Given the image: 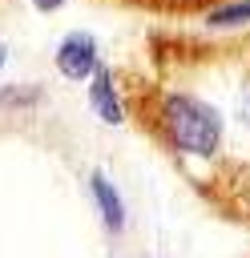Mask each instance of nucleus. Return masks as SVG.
Instances as JSON below:
<instances>
[{
	"mask_svg": "<svg viewBox=\"0 0 250 258\" xmlns=\"http://www.w3.org/2000/svg\"><path fill=\"white\" fill-rule=\"evenodd\" d=\"M28 4H32L36 12H44V16H48V12H60V8H69L73 0H28Z\"/></svg>",
	"mask_w": 250,
	"mask_h": 258,
	"instance_id": "obj_8",
	"label": "nucleus"
},
{
	"mask_svg": "<svg viewBox=\"0 0 250 258\" xmlns=\"http://www.w3.org/2000/svg\"><path fill=\"white\" fill-rule=\"evenodd\" d=\"M234 117H238V125L242 129H250V73L238 81V89H234Z\"/></svg>",
	"mask_w": 250,
	"mask_h": 258,
	"instance_id": "obj_7",
	"label": "nucleus"
},
{
	"mask_svg": "<svg viewBox=\"0 0 250 258\" xmlns=\"http://www.w3.org/2000/svg\"><path fill=\"white\" fill-rule=\"evenodd\" d=\"M85 101H89V113L101 121V125H125L129 121V97H125V85L121 77L101 64L89 81H85Z\"/></svg>",
	"mask_w": 250,
	"mask_h": 258,
	"instance_id": "obj_3",
	"label": "nucleus"
},
{
	"mask_svg": "<svg viewBox=\"0 0 250 258\" xmlns=\"http://www.w3.org/2000/svg\"><path fill=\"white\" fill-rule=\"evenodd\" d=\"M145 109V105H141ZM153 137L181 161H218L226 145V113L194 89H161L149 101Z\"/></svg>",
	"mask_w": 250,
	"mask_h": 258,
	"instance_id": "obj_1",
	"label": "nucleus"
},
{
	"mask_svg": "<svg viewBox=\"0 0 250 258\" xmlns=\"http://www.w3.org/2000/svg\"><path fill=\"white\" fill-rule=\"evenodd\" d=\"M202 24L210 32L234 36L250 28V0H206L202 4Z\"/></svg>",
	"mask_w": 250,
	"mask_h": 258,
	"instance_id": "obj_5",
	"label": "nucleus"
},
{
	"mask_svg": "<svg viewBox=\"0 0 250 258\" xmlns=\"http://www.w3.org/2000/svg\"><path fill=\"white\" fill-rule=\"evenodd\" d=\"M44 101V89L36 81H16L0 89V113H28Z\"/></svg>",
	"mask_w": 250,
	"mask_h": 258,
	"instance_id": "obj_6",
	"label": "nucleus"
},
{
	"mask_svg": "<svg viewBox=\"0 0 250 258\" xmlns=\"http://www.w3.org/2000/svg\"><path fill=\"white\" fill-rule=\"evenodd\" d=\"M8 60H12V48H8V44H4V40H0V73H4V69H8Z\"/></svg>",
	"mask_w": 250,
	"mask_h": 258,
	"instance_id": "obj_10",
	"label": "nucleus"
},
{
	"mask_svg": "<svg viewBox=\"0 0 250 258\" xmlns=\"http://www.w3.org/2000/svg\"><path fill=\"white\" fill-rule=\"evenodd\" d=\"M89 198H93V210H97V218H101L105 234L121 238V234H125V226H129V206H125L121 185H117L109 173L93 169V173H89Z\"/></svg>",
	"mask_w": 250,
	"mask_h": 258,
	"instance_id": "obj_4",
	"label": "nucleus"
},
{
	"mask_svg": "<svg viewBox=\"0 0 250 258\" xmlns=\"http://www.w3.org/2000/svg\"><path fill=\"white\" fill-rule=\"evenodd\" d=\"M153 4H161V8H202L206 0H153Z\"/></svg>",
	"mask_w": 250,
	"mask_h": 258,
	"instance_id": "obj_9",
	"label": "nucleus"
},
{
	"mask_svg": "<svg viewBox=\"0 0 250 258\" xmlns=\"http://www.w3.org/2000/svg\"><path fill=\"white\" fill-rule=\"evenodd\" d=\"M101 64H105V48H101V36L89 28H69L52 48V69L73 85H85Z\"/></svg>",
	"mask_w": 250,
	"mask_h": 258,
	"instance_id": "obj_2",
	"label": "nucleus"
}]
</instances>
